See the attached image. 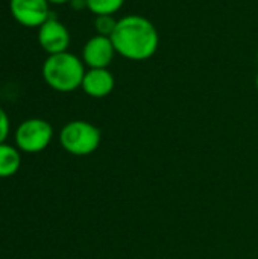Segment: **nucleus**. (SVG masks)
Wrapping results in <instances>:
<instances>
[{"label":"nucleus","mask_w":258,"mask_h":259,"mask_svg":"<svg viewBox=\"0 0 258 259\" xmlns=\"http://www.w3.org/2000/svg\"><path fill=\"white\" fill-rule=\"evenodd\" d=\"M111 41L117 55L128 61L143 62L157 53L160 47V33L149 18L132 14L117 21Z\"/></svg>","instance_id":"1"},{"label":"nucleus","mask_w":258,"mask_h":259,"mask_svg":"<svg viewBox=\"0 0 258 259\" xmlns=\"http://www.w3.org/2000/svg\"><path fill=\"white\" fill-rule=\"evenodd\" d=\"M82 58L67 52L49 55L43 64V77L46 83L59 93H71L81 88L85 76Z\"/></svg>","instance_id":"2"},{"label":"nucleus","mask_w":258,"mask_h":259,"mask_svg":"<svg viewBox=\"0 0 258 259\" xmlns=\"http://www.w3.org/2000/svg\"><path fill=\"white\" fill-rule=\"evenodd\" d=\"M100 131L84 120L67 123L59 132V143L68 153L75 156H87L97 150L100 146Z\"/></svg>","instance_id":"3"},{"label":"nucleus","mask_w":258,"mask_h":259,"mask_svg":"<svg viewBox=\"0 0 258 259\" xmlns=\"http://www.w3.org/2000/svg\"><path fill=\"white\" fill-rule=\"evenodd\" d=\"M53 129L49 121L41 118H29L23 121L15 132L17 147L26 153L43 152L52 141Z\"/></svg>","instance_id":"4"},{"label":"nucleus","mask_w":258,"mask_h":259,"mask_svg":"<svg viewBox=\"0 0 258 259\" xmlns=\"http://www.w3.org/2000/svg\"><path fill=\"white\" fill-rule=\"evenodd\" d=\"M49 0H9L14 20L24 27H40L52 15Z\"/></svg>","instance_id":"5"},{"label":"nucleus","mask_w":258,"mask_h":259,"mask_svg":"<svg viewBox=\"0 0 258 259\" xmlns=\"http://www.w3.org/2000/svg\"><path fill=\"white\" fill-rule=\"evenodd\" d=\"M38 42L47 55L62 53L70 46V32L59 20L50 17L38 27Z\"/></svg>","instance_id":"6"},{"label":"nucleus","mask_w":258,"mask_h":259,"mask_svg":"<svg viewBox=\"0 0 258 259\" xmlns=\"http://www.w3.org/2000/svg\"><path fill=\"white\" fill-rule=\"evenodd\" d=\"M116 49L109 36L94 35L82 49V61L88 68H108L116 56Z\"/></svg>","instance_id":"7"},{"label":"nucleus","mask_w":258,"mask_h":259,"mask_svg":"<svg viewBox=\"0 0 258 259\" xmlns=\"http://www.w3.org/2000/svg\"><path fill=\"white\" fill-rule=\"evenodd\" d=\"M116 77L108 68H88L85 71L81 88L93 99H103L113 93Z\"/></svg>","instance_id":"8"},{"label":"nucleus","mask_w":258,"mask_h":259,"mask_svg":"<svg viewBox=\"0 0 258 259\" xmlns=\"http://www.w3.org/2000/svg\"><path fill=\"white\" fill-rule=\"evenodd\" d=\"M20 153L15 147L5 143L0 144V178H9L20 168Z\"/></svg>","instance_id":"9"},{"label":"nucleus","mask_w":258,"mask_h":259,"mask_svg":"<svg viewBox=\"0 0 258 259\" xmlns=\"http://www.w3.org/2000/svg\"><path fill=\"white\" fill-rule=\"evenodd\" d=\"M125 5V0H87V9L94 15H114Z\"/></svg>","instance_id":"10"},{"label":"nucleus","mask_w":258,"mask_h":259,"mask_svg":"<svg viewBox=\"0 0 258 259\" xmlns=\"http://www.w3.org/2000/svg\"><path fill=\"white\" fill-rule=\"evenodd\" d=\"M117 21L114 18V15H96L94 18V29H96V35H102V36H109L114 33L116 27H117Z\"/></svg>","instance_id":"11"},{"label":"nucleus","mask_w":258,"mask_h":259,"mask_svg":"<svg viewBox=\"0 0 258 259\" xmlns=\"http://www.w3.org/2000/svg\"><path fill=\"white\" fill-rule=\"evenodd\" d=\"M8 134H9V118L8 114L3 111V108H0V144L5 143Z\"/></svg>","instance_id":"12"},{"label":"nucleus","mask_w":258,"mask_h":259,"mask_svg":"<svg viewBox=\"0 0 258 259\" xmlns=\"http://www.w3.org/2000/svg\"><path fill=\"white\" fill-rule=\"evenodd\" d=\"M71 0H49V3L52 5H64V3H70Z\"/></svg>","instance_id":"13"},{"label":"nucleus","mask_w":258,"mask_h":259,"mask_svg":"<svg viewBox=\"0 0 258 259\" xmlns=\"http://www.w3.org/2000/svg\"><path fill=\"white\" fill-rule=\"evenodd\" d=\"M255 87H257V91H258V71H257V76H255Z\"/></svg>","instance_id":"14"},{"label":"nucleus","mask_w":258,"mask_h":259,"mask_svg":"<svg viewBox=\"0 0 258 259\" xmlns=\"http://www.w3.org/2000/svg\"><path fill=\"white\" fill-rule=\"evenodd\" d=\"M257 56H258V52H257Z\"/></svg>","instance_id":"15"}]
</instances>
